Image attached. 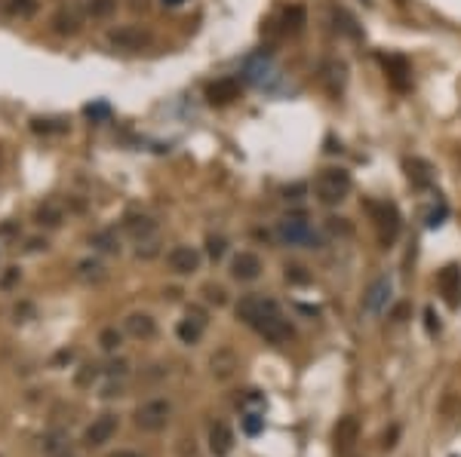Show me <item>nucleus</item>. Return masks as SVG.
<instances>
[{"instance_id": "36", "label": "nucleus", "mask_w": 461, "mask_h": 457, "mask_svg": "<svg viewBox=\"0 0 461 457\" xmlns=\"http://www.w3.org/2000/svg\"><path fill=\"white\" fill-rule=\"evenodd\" d=\"M286 283H295V286L311 283L308 267H301V264H286Z\"/></svg>"}, {"instance_id": "35", "label": "nucleus", "mask_w": 461, "mask_h": 457, "mask_svg": "<svg viewBox=\"0 0 461 457\" xmlns=\"http://www.w3.org/2000/svg\"><path fill=\"white\" fill-rule=\"evenodd\" d=\"M225 252H228V239L225 237H216V233L206 237V255L212 261H221V258H225Z\"/></svg>"}, {"instance_id": "15", "label": "nucleus", "mask_w": 461, "mask_h": 457, "mask_svg": "<svg viewBox=\"0 0 461 457\" xmlns=\"http://www.w3.org/2000/svg\"><path fill=\"white\" fill-rule=\"evenodd\" d=\"M117 433V414H101L96 417L89 427H87V436H83V442L89 445V448H99V445H105L114 439Z\"/></svg>"}, {"instance_id": "40", "label": "nucleus", "mask_w": 461, "mask_h": 457, "mask_svg": "<svg viewBox=\"0 0 461 457\" xmlns=\"http://www.w3.org/2000/svg\"><path fill=\"white\" fill-rule=\"evenodd\" d=\"M304 193H308V184H292V188L283 191V197H286V200H301Z\"/></svg>"}, {"instance_id": "4", "label": "nucleus", "mask_w": 461, "mask_h": 457, "mask_svg": "<svg viewBox=\"0 0 461 457\" xmlns=\"http://www.w3.org/2000/svg\"><path fill=\"white\" fill-rule=\"evenodd\" d=\"M283 307L274 301V298H267V295H258V292H249L243 295L237 301V320L240 322H246L249 329H255L262 320H267L271 313H280Z\"/></svg>"}, {"instance_id": "12", "label": "nucleus", "mask_w": 461, "mask_h": 457, "mask_svg": "<svg viewBox=\"0 0 461 457\" xmlns=\"http://www.w3.org/2000/svg\"><path fill=\"white\" fill-rule=\"evenodd\" d=\"M262 258L255 255V252H237L234 261H230V276L237 279V283H255L258 276H262Z\"/></svg>"}, {"instance_id": "1", "label": "nucleus", "mask_w": 461, "mask_h": 457, "mask_svg": "<svg viewBox=\"0 0 461 457\" xmlns=\"http://www.w3.org/2000/svg\"><path fill=\"white\" fill-rule=\"evenodd\" d=\"M277 239L283 246H292V249H320L323 246V237L313 230L311 218L304 212H289L277 221Z\"/></svg>"}, {"instance_id": "37", "label": "nucleus", "mask_w": 461, "mask_h": 457, "mask_svg": "<svg viewBox=\"0 0 461 457\" xmlns=\"http://www.w3.org/2000/svg\"><path fill=\"white\" fill-rule=\"evenodd\" d=\"M446 215H449V206H446V203H440V206H433L428 215H424V227H431V230L440 227L443 221H446Z\"/></svg>"}, {"instance_id": "6", "label": "nucleus", "mask_w": 461, "mask_h": 457, "mask_svg": "<svg viewBox=\"0 0 461 457\" xmlns=\"http://www.w3.org/2000/svg\"><path fill=\"white\" fill-rule=\"evenodd\" d=\"M243 80L252 86H271L277 80V64L267 52H255L243 62Z\"/></svg>"}, {"instance_id": "31", "label": "nucleus", "mask_w": 461, "mask_h": 457, "mask_svg": "<svg viewBox=\"0 0 461 457\" xmlns=\"http://www.w3.org/2000/svg\"><path fill=\"white\" fill-rule=\"evenodd\" d=\"M31 129H34V132H43V135H50V132L59 135V132L68 129V123H65V120H40V117H37V120H31Z\"/></svg>"}, {"instance_id": "3", "label": "nucleus", "mask_w": 461, "mask_h": 457, "mask_svg": "<svg viewBox=\"0 0 461 457\" xmlns=\"http://www.w3.org/2000/svg\"><path fill=\"white\" fill-rule=\"evenodd\" d=\"M363 209L369 212V218L375 221L382 242H394L396 237H400L403 221H400V209H396L394 203H387V200H363Z\"/></svg>"}, {"instance_id": "43", "label": "nucleus", "mask_w": 461, "mask_h": 457, "mask_svg": "<svg viewBox=\"0 0 461 457\" xmlns=\"http://www.w3.org/2000/svg\"><path fill=\"white\" fill-rule=\"evenodd\" d=\"M16 279H18V267H9L6 273H4V279H0V286H4V288H9V286L16 283Z\"/></svg>"}, {"instance_id": "38", "label": "nucleus", "mask_w": 461, "mask_h": 457, "mask_svg": "<svg viewBox=\"0 0 461 457\" xmlns=\"http://www.w3.org/2000/svg\"><path fill=\"white\" fill-rule=\"evenodd\" d=\"M203 292H206V301L209 304H225L228 301V295H225V288H221V286H206V288H203Z\"/></svg>"}, {"instance_id": "44", "label": "nucleus", "mask_w": 461, "mask_h": 457, "mask_svg": "<svg viewBox=\"0 0 461 457\" xmlns=\"http://www.w3.org/2000/svg\"><path fill=\"white\" fill-rule=\"evenodd\" d=\"M129 9H135V13H148V0H129Z\"/></svg>"}, {"instance_id": "9", "label": "nucleus", "mask_w": 461, "mask_h": 457, "mask_svg": "<svg viewBox=\"0 0 461 457\" xmlns=\"http://www.w3.org/2000/svg\"><path fill=\"white\" fill-rule=\"evenodd\" d=\"M382 68H384L387 83H391L396 92H406L412 86V68L403 55H382Z\"/></svg>"}, {"instance_id": "30", "label": "nucleus", "mask_w": 461, "mask_h": 457, "mask_svg": "<svg viewBox=\"0 0 461 457\" xmlns=\"http://www.w3.org/2000/svg\"><path fill=\"white\" fill-rule=\"evenodd\" d=\"M335 28L348 37H363V31H360L357 22H354V16L345 13V9H335Z\"/></svg>"}, {"instance_id": "7", "label": "nucleus", "mask_w": 461, "mask_h": 457, "mask_svg": "<svg viewBox=\"0 0 461 457\" xmlns=\"http://www.w3.org/2000/svg\"><path fill=\"white\" fill-rule=\"evenodd\" d=\"M255 332L262 334L267 344H274V347H283L286 341L295 338V329H292V322L283 316V310L280 313H271L267 320H262V322L255 325Z\"/></svg>"}, {"instance_id": "8", "label": "nucleus", "mask_w": 461, "mask_h": 457, "mask_svg": "<svg viewBox=\"0 0 461 457\" xmlns=\"http://www.w3.org/2000/svg\"><path fill=\"white\" fill-rule=\"evenodd\" d=\"M108 43L117 46V50H126V52H138L151 43V34L138 25H123V28H114L108 31Z\"/></svg>"}, {"instance_id": "17", "label": "nucleus", "mask_w": 461, "mask_h": 457, "mask_svg": "<svg viewBox=\"0 0 461 457\" xmlns=\"http://www.w3.org/2000/svg\"><path fill=\"white\" fill-rule=\"evenodd\" d=\"M123 332L133 334L138 341H151L157 334V322H154L151 313H129L123 320Z\"/></svg>"}, {"instance_id": "21", "label": "nucleus", "mask_w": 461, "mask_h": 457, "mask_svg": "<svg viewBox=\"0 0 461 457\" xmlns=\"http://www.w3.org/2000/svg\"><path fill=\"white\" fill-rule=\"evenodd\" d=\"M357 433H360L357 417H341V421L335 424V430H332V439H335V448H338V451H348L350 445L357 442Z\"/></svg>"}, {"instance_id": "33", "label": "nucleus", "mask_w": 461, "mask_h": 457, "mask_svg": "<svg viewBox=\"0 0 461 457\" xmlns=\"http://www.w3.org/2000/svg\"><path fill=\"white\" fill-rule=\"evenodd\" d=\"M240 424H243V433L246 436H258L265 430V417L258 414V412H246L243 417H240Z\"/></svg>"}, {"instance_id": "46", "label": "nucleus", "mask_w": 461, "mask_h": 457, "mask_svg": "<svg viewBox=\"0 0 461 457\" xmlns=\"http://www.w3.org/2000/svg\"><path fill=\"white\" fill-rule=\"evenodd\" d=\"M163 4H166V6H182L184 0H163Z\"/></svg>"}, {"instance_id": "16", "label": "nucleus", "mask_w": 461, "mask_h": 457, "mask_svg": "<svg viewBox=\"0 0 461 457\" xmlns=\"http://www.w3.org/2000/svg\"><path fill=\"white\" fill-rule=\"evenodd\" d=\"M240 98V80L237 77H221L216 83H209L206 86V101L216 108H225L230 101Z\"/></svg>"}, {"instance_id": "39", "label": "nucleus", "mask_w": 461, "mask_h": 457, "mask_svg": "<svg viewBox=\"0 0 461 457\" xmlns=\"http://www.w3.org/2000/svg\"><path fill=\"white\" fill-rule=\"evenodd\" d=\"M108 105L105 101H99V105H87V117H92V120H108Z\"/></svg>"}, {"instance_id": "18", "label": "nucleus", "mask_w": 461, "mask_h": 457, "mask_svg": "<svg viewBox=\"0 0 461 457\" xmlns=\"http://www.w3.org/2000/svg\"><path fill=\"white\" fill-rule=\"evenodd\" d=\"M406 175H409L412 188H418V191L433 184V166L428 160H421V157H409V160H406Z\"/></svg>"}, {"instance_id": "22", "label": "nucleus", "mask_w": 461, "mask_h": 457, "mask_svg": "<svg viewBox=\"0 0 461 457\" xmlns=\"http://www.w3.org/2000/svg\"><path fill=\"white\" fill-rule=\"evenodd\" d=\"M50 25H52V31H55V34H62V37H74V34L80 31V16L74 13V9L62 6L59 13L52 16V22H50Z\"/></svg>"}, {"instance_id": "13", "label": "nucleus", "mask_w": 461, "mask_h": 457, "mask_svg": "<svg viewBox=\"0 0 461 457\" xmlns=\"http://www.w3.org/2000/svg\"><path fill=\"white\" fill-rule=\"evenodd\" d=\"M200 252L194 249V246H175L170 249V255H166V264H170L172 273H179V276H188V273H197L200 270Z\"/></svg>"}, {"instance_id": "42", "label": "nucleus", "mask_w": 461, "mask_h": 457, "mask_svg": "<svg viewBox=\"0 0 461 457\" xmlns=\"http://www.w3.org/2000/svg\"><path fill=\"white\" fill-rule=\"evenodd\" d=\"M424 320H428V332H431V334L440 332V316L433 313V307H428V310H424Z\"/></svg>"}, {"instance_id": "32", "label": "nucleus", "mask_w": 461, "mask_h": 457, "mask_svg": "<svg viewBox=\"0 0 461 457\" xmlns=\"http://www.w3.org/2000/svg\"><path fill=\"white\" fill-rule=\"evenodd\" d=\"M120 344H123V334H120L117 329H105L99 334V347L105 350V353H114V350H120Z\"/></svg>"}, {"instance_id": "45", "label": "nucleus", "mask_w": 461, "mask_h": 457, "mask_svg": "<svg viewBox=\"0 0 461 457\" xmlns=\"http://www.w3.org/2000/svg\"><path fill=\"white\" fill-rule=\"evenodd\" d=\"M111 457H142V454H138V451H114Z\"/></svg>"}, {"instance_id": "5", "label": "nucleus", "mask_w": 461, "mask_h": 457, "mask_svg": "<svg viewBox=\"0 0 461 457\" xmlns=\"http://www.w3.org/2000/svg\"><path fill=\"white\" fill-rule=\"evenodd\" d=\"M170 414H172V405L166 399H148V402L135 408V427L145 433H160L170 424Z\"/></svg>"}, {"instance_id": "26", "label": "nucleus", "mask_w": 461, "mask_h": 457, "mask_svg": "<svg viewBox=\"0 0 461 457\" xmlns=\"http://www.w3.org/2000/svg\"><path fill=\"white\" fill-rule=\"evenodd\" d=\"M65 221V212H62V206L59 203H43L40 209H37V225H46V227H59Z\"/></svg>"}, {"instance_id": "28", "label": "nucleus", "mask_w": 461, "mask_h": 457, "mask_svg": "<svg viewBox=\"0 0 461 457\" xmlns=\"http://www.w3.org/2000/svg\"><path fill=\"white\" fill-rule=\"evenodd\" d=\"M89 246L92 249H99V252H120V239H117V233L114 230H99V233H92L89 237Z\"/></svg>"}, {"instance_id": "19", "label": "nucleus", "mask_w": 461, "mask_h": 457, "mask_svg": "<svg viewBox=\"0 0 461 457\" xmlns=\"http://www.w3.org/2000/svg\"><path fill=\"white\" fill-rule=\"evenodd\" d=\"M230 448H234V433H230L228 424H212L209 427V451L216 457H228Z\"/></svg>"}, {"instance_id": "11", "label": "nucleus", "mask_w": 461, "mask_h": 457, "mask_svg": "<svg viewBox=\"0 0 461 457\" xmlns=\"http://www.w3.org/2000/svg\"><path fill=\"white\" fill-rule=\"evenodd\" d=\"M437 286H440V295L452 310L461 307V267L458 264H446L437 276Z\"/></svg>"}, {"instance_id": "23", "label": "nucleus", "mask_w": 461, "mask_h": 457, "mask_svg": "<svg viewBox=\"0 0 461 457\" xmlns=\"http://www.w3.org/2000/svg\"><path fill=\"white\" fill-rule=\"evenodd\" d=\"M304 25H308V13H304L301 4H292L283 9V31L286 34H301Z\"/></svg>"}, {"instance_id": "34", "label": "nucleus", "mask_w": 461, "mask_h": 457, "mask_svg": "<svg viewBox=\"0 0 461 457\" xmlns=\"http://www.w3.org/2000/svg\"><path fill=\"white\" fill-rule=\"evenodd\" d=\"M77 273L83 276V279H101L105 276V267H101V261H96V258H87V261H80L77 264Z\"/></svg>"}, {"instance_id": "14", "label": "nucleus", "mask_w": 461, "mask_h": 457, "mask_svg": "<svg viewBox=\"0 0 461 457\" xmlns=\"http://www.w3.org/2000/svg\"><path fill=\"white\" fill-rule=\"evenodd\" d=\"M203 332H206V313L197 310V307H191L188 316H184L179 325H175V334H179V341L188 344V347L203 338Z\"/></svg>"}, {"instance_id": "27", "label": "nucleus", "mask_w": 461, "mask_h": 457, "mask_svg": "<svg viewBox=\"0 0 461 457\" xmlns=\"http://www.w3.org/2000/svg\"><path fill=\"white\" fill-rule=\"evenodd\" d=\"M40 9V0H6V13L13 18H34Z\"/></svg>"}, {"instance_id": "2", "label": "nucleus", "mask_w": 461, "mask_h": 457, "mask_svg": "<svg viewBox=\"0 0 461 457\" xmlns=\"http://www.w3.org/2000/svg\"><path fill=\"white\" fill-rule=\"evenodd\" d=\"M350 188H354V179H350V172L341 169V166H326V169H320V175L313 179V197H317L320 206H329V209L345 203Z\"/></svg>"}, {"instance_id": "10", "label": "nucleus", "mask_w": 461, "mask_h": 457, "mask_svg": "<svg viewBox=\"0 0 461 457\" xmlns=\"http://www.w3.org/2000/svg\"><path fill=\"white\" fill-rule=\"evenodd\" d=\"M391 295H394V283H391V276H378L372 286L366 288V295H363V310L369 316H378L387 307V301H391Z\"/></svg>"}, {"instance_id": "25", "label": "nucleus", "mask_w": 461, "mask_h": 457, "mask_svg": "<svg viewBox=\"0 0 461 457\" xmlns=\"http://www.w3.org/2000/svg\"><path fill=\"white\" fill-rule=\"evenodd\" d=\"M323 80H326L329 89L338 96V92L345 89V80H348L345 77V64H341V62H326V64H323Z\"/></svg>"}, {"instance_id": "41", "label": "nucleus", "mask_w": 461, "mask_h": 457, "mask_svg": "<svg viewBox=\"0 0 461 457\" xmlns=\"http://www.w3.org/2000/svg\"><path fill=\"white\" fill-rule=\"evenodd\" d=\"M135 255H138V258H154V255H157V242H154V239H145L142 246H138Z\"/></svg>"}, {"instance_id": "24", "label": "nucleus", "mask_w": 461, "mask_h": 457, "mask_svg": "<svg viewBox=\"0 0 461 457\" xmlns=\"http://www.w3.org/2000/svg\"><path fill=\"white\" fill-rule=\"evenodd\" d=\"M234 368H237V356L230 350H218L216 356H212V375L218 380H228L234 375Z\"/></svg>"}, {"instance_id": "20", "label": "nucleus", "mask_w": 461, "mask_h": 457, "mask_svg": "<svg viewBox=\"0 0 461 457\" xmlns=\"http://www.w3.org/2000/svg\"><path fill=\"white\" fill-rule=\"evenodd\" d=\"M123 230H126L133 239L145 242V239H151L154 233H157V221H154V218H148V215H126Z\"/></svg>"}, {"instance_id": "29", "label": "nucleus", "mask_w": 461, "mask_h": 457, "mask_svg": "<svg viewBox=\"0 0 461 457\" xmlns=\"http://www.w3.org/2000/svg\"><path fill=\"white\" fill-rule=\"evenodd\" d=\"M117 6H120V0H87V13H89L92 18H108V16H114Z\"/></svg>"}]
</instances>
